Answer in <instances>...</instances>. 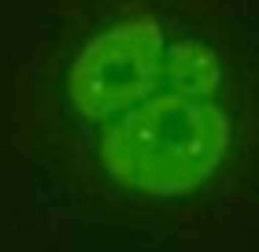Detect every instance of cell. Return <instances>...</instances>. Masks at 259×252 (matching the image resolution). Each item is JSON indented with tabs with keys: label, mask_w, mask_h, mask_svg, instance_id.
Masks as SVG:
<instances>
[{
	"label": "cell",
	"mask_w": 259,
	"mask_h": 252,
	"mask_svg": "<svg viewBox=\"0 0 259 252\" xmlns=\"http://www.w3.org/2000/svg\"><path fill=\"white\" fill-rule=\"evenodd\" d=\"M0 145L74 211L189 223L259 186L244 0H49L0 82Z\"/></svg>",
	"instance_id": "obj_1"
}]
</instances>
